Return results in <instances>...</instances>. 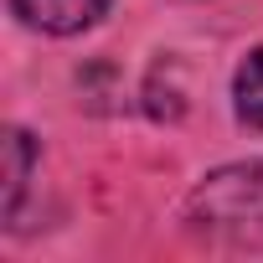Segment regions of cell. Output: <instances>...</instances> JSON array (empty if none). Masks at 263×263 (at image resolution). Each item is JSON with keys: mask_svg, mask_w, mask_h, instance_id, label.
Returning <instances> with one entry per match:
<instances>
[{"mask_svg": "<svg viewBox=\"0 0 263 263\" xmlns=\"http://www.w3.org/2000/svg\"><path fill=\"white\" fill-rule=\"evenodd\" d=\"M11 11L31 26V31H47V36H72V31H88L108 0H11Z\"/></svg>", "mask_w": 263, "mask_h": 263, "instance_id": "2", "label": "cell"}, {"mask_svg": "<svg viewBox=\"0 0 263 263\" xmlns=\"http://www.w3.org/2000/svg\"><path fill=\"white\" fill-rule=\"evenodd\" d=\"M232 108H237V119H242L248 129L263 135V47L242 57V67H237V78H232Z\"/></svg>", "mask_w": 263, "mask_h": 263, "instance_id": "3", "label": "cell"}, {"mask_svg": "<svg viewBox=\"0 0 263 263\" xmlns=\"http://www.w3.org/2000/svg\"><path fill=\"white\" fill-rule=\"evenodd\" d=\"M186 227L212 242L263 248V160L212 171L186 196Z\"/></svg>", "mask_w": 263, "mask_h": 263, "instance_id": "1", "label": "cell"}, {"mask_svg": "<svg viewBox=\"0 0 263 263\" xmlns=\"http://www.w3.org/2000/svg\"><path fill=\"white\" fill-rule=\"evenodd\" d=\"M31 160H36L31 135H26V129H11V135H6V222H11L16 206H21V191H26Z\"/></svg>", "mask_w": 263, "mask_h": 263, "instance_id": "4", "label": "cell"}]
</instances>
